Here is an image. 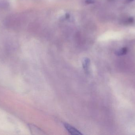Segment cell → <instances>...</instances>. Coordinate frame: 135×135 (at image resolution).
<instances>
[{
	"label": "cell",
	"instance_id": "cell-1",
	"mask_svg": "<svg viewBox=\"0 0 135 135\" xmlns=\"http://www.w3.org/2000/svg\"><path fill=\"white\" fill-rule=\"evenodd\" d=\"M64 126L68 131L71 134L74 135H82V134H81L79 131H78L76 128L68 124L65 123L64 124Z\"/></svg>",
	"mask_w": 135,
	"mask_h": 135
},
{
	"label": "cell",
	"instance_id": "cell-2",
	"mask_svg": "<svg viewBox=\"0 0 135 135\" xmlns=\"http://www.w3.org/2000/svg\"><path fill=\"white\" fill-rule=\"evenodd\" d=\"M90 60L88 58H85L82 62L83 67L86 72H89Z\"/></svg>",
	"mask_w": 135,
	"mask_h": 135
},
{
	"label": "cell",
	"instance_id": "cell-3",
	"mask_svg": "<svg viewBox=\"0 0 135 135\" xmlns=\"http://www.w3.org/2000/svg\"><path fill=\"white\" fill-rule=\"evenodd\" d=\"M128 52V49L127 48L124 47L121 49H119L115 52V54L118 56L124 55L126 54Z\"/></svg>",
	"mask_w": 135,
	"mask_h": 135
},
{
	"label": "cell",
	"instance_id": "cell-4",
	"mask_svg": "<svg viewBox=\"0 0 135 135\" xmlns=\"http://www.w3.org/2000/svg\"><path fill=\"white\" fill-rule=\"evenodd\" d=\"M134 19L133 17H131L128 18V22L129 23H132L134 22Z\"/></svg>",
	"mask_w": 135,
	"mask_h": 135
},
{
	"label": "cell",
	"instance_id": "cell-5",
	"mask_svg": "<svg viewBox=\"0 0 135 135\" xmlns=\"http://www.w3.org/2000/svg\"><path fill=\"white\" fill-rule=\"evenodd\" d=\"M86 2L87 4H93L94 2V0H86Z\"/></svg>",
	"mask_w": 135,
	"mask_h": 135
},
{
	"label": "cell",
	"instance_id": "cell-6",
	"mask_svg": "<svg viewBox=\"0 0 135 135\" xmlns=\"http://www.w3.org/2000/svg\"><path fill=\"white\" fill-rule=\"evenodd\" d=\"M134 0H127V1L128 2H131L133 1H134Z\"/></svg>",
	"mask_w": 135,
	"mask_h": 135
}]
</instances>
